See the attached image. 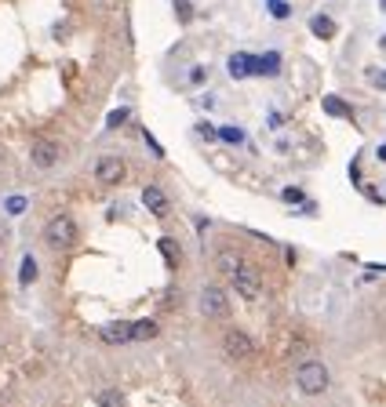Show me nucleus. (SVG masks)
I'll use <instances>...</instances> for the list:
<instances>
[{"label":"nucleus","mask_w":386,"mask_h":407,"mask_svg":"<svg viewBox=\"0 0 386 407\" xmlns=\"http://www.w3.org/2000/svg\"><path fill=\"white\" fill-rule=\"evenodd\" d=\"M295 385H299L302 397H321L332 385V374H328V367L321 360H302L295 367Z\"/></svg>","instance_id":"obj_1"},{"label":"nucleus","mask_w":386,"mask_h":407,"mask_svg":"<svg viewBox=\"0 0 386 407\" xmlns=\"http://www.w3.org/2000/svg\"><path fill=\"white\" fill-rule=\"evenodd\" d=\"M77 237H80V230H77L73 215H55V218H47V225H44V240H47V248H55V251L73 248Z\"/></svg>","instance_id":"obj_2"},{"label":"nucleus","mask_w":386,"mask_h":407,"mask_svg":"<svg viewBox=\"0 0 386 407\" xmlns=\"http://www.w3.org/2000/svg\"><path fill=\"white\" fill-rule=\"evenodd\" d=\"M197 309L208 317V320H230V298L222 287H201V298H197Z\"/></svg>","instance_id":"obj_3"},{"label":"nucleus","mask_w":386,"mask_h":407,"mask_svg":"<svg viewBox=\"0 0 386 407\" xmlns=\"http://www.w3.org/2000/svg\"><path fill=\"white\" fill-rule=\"evenodd\" d=\"M230 284H233V291H237L240 298H259V291H263V273L255 269L252 262H240L237 273L230 276Z\"/></svg>","instance_id":"obj_4"},{"label":"nucleus","mask_w":386,"mask_h":407,"mask_svg":"<svg viewBox=\"0 0 386 407\" xmlns=\"http://www.w3.org/2000/svg\"><path fill=\"white\" fill-rule=\"evenodd\" d=\"M95 178H99L102 186H121L124 178H128V164H124L121 157L106 153V157H99V160H95Z\"/></svg>","instance_id":"obj_5"},{"label":"nucleus","mask_w":386,"mask_h":407,"mask_svg":"<svg viewBox=\"0 0 386 407\" xmlns=\"http://www.w3.org/2000/svg\"><path fill=\"white\" fill-rule=\"evenodd\" d=\"M59 153H62V145L55 138H33V145H29V160H33V168H40V171L55 168Z\"/></svg>","instance_id":"obj_6"},{"label":"nucleus","mask_w":386,"mask_h":407,"mask_svg":"<svg viewBox=\"0 0 386 407\" xmlns=\"http://www.w3.org/2000/svg\"><path fill=\"white\" fill-rule=\"evenodd\" d=\"M222 349H226L230 360H252V356H255V342L245 331H226V338H222Z\"/></svg>","instance_id":"obj_7"},{"label":"nucleus","mask_w":386,"mask_h":407,"mask_svg":"<svg viewBox=\"0 0 386 407\" xmlns=\"http://www.w3.org/2000/svg\"><path fill=\"white\" fill-rule=\"evenodd\" d=\"M142 204H146V211L153 218H168L171 215V204H168V197H164V189H160V186H146V189H142Z\"/></svg>","instance_id":"obj_8"},{"label":"nucleus","mask_w":386,"mask_h":407,"mask_svg":"<svg viewBox=\"0 0 386 407\" xmlns=\"http://www.w3.org/2000/svg\"><path fill=\"white\" fill-rule=\"evenodd\" d=\"M226 70H230V77H233V80L255 77V55H248V51H237V55H230Z\"/></svg>","instance_id":"obj_9"},{"label":"nucleus","mask_w":386,"mask_h":407,"mask_svg":"<svg viewBox=\"0 0 386 407\" xmlns=\"http://www.w3.org/2000/svg\"><path fill=\"white\" fill-rule=\"evenodd\" d=\"M99 338L106 346H128L132 342V324H106V328H99Z\"/></svg>","instance_id":"obj_10"},{"label":"nucleus","mask_w":386,"mask_h":407,"mask_svg":"<svg viewBox=\"0 0 386 407\" xmlns=\"http://www.w3.org/2000/svg\"><path fill=\"white\" fill-rule=\"evenodd\" d=\"M281 73V51L255 55V77H277Z\"/></svg>","instance_id":"obj_11"},{"label":"nucleus","mask_w":386,"mask_h":407,"mask_svg":"<svg viewBox=\"0 0 386 407\" xmlns=\"http://www.w3.org/2000/svg\"><path fill=\"white\" fill-rule=\"evenodd\" d=\"M321 106H325V113L328 117H339V120H353V106H346L339 95H325L321 99Z\"/></svg>","instance_id":"obj_12"},{"label":"nucleus","mask_w":386,"mask_h":407,"mask_svg":"<svg viewBox=\"0 0 386 407\" xmlns=\"http://www.w3.org/2000/svg\"><path fill=\"white\" fill-rule=\"evenodd\" d=\"M240 262H245V258H240V255H237V251H233V248H222V251H219V255H215V266H219V269H222V273H226V276H233V273H237V266H240Z\"/></svg>","instance_id":"obj_13"},{"label":"nucleus","mask_w":386,"mask_h":407,"mask_svg":"<svg viewBox=\"0 0 386 407\" xmlns=\"http://www.w3.org/2000/svg\"><path fill=\"white\" fill-rule=\"evenodd\" d=\"M310 33L321 37V40H332L335 37V22L328 19V15H314V19H310Z\"/></svg>","instance_id":"obj_14"},{"label":"nucleus","mask_w":386,"mask_h":407,"mask_svg":"<svg viewBox=\"0 0 386 407\" xmlns=\"http://www.w3.org/2000/svg\"><path fill=\"white\" fill-rule=\"evenodd\" d=\"M157 331V320H132V342H150Z\"/></svg>","instance_id":"obj_15"},{"label":"nucleus","mask_w":386,"mask_h":407,"mask_svg":"<svg viewBox=\"0 0 386 407\" xmlns=\"http://www.w3.org/2000/svg\"><path fill=\"white\" fill-rule=\"evenodd\" d=\"M37 273H40L37 258H33V255H26V258H22V269H19V284H22V287H29V284L37 280Z\"/></svg>","instance_id":"obj_16"},{"label":"nucleus","mask_w":386,"mask_h":407,"mask_svg":"<svg viewBox=\"0 0 386 407\" xmlns=\"http://www.w3.org/2000/svg\"><path fill=\"white\" fill-rule=\"evenodd\" d=\"M160 255L168 258V266H179V258H183V251L175 248V240H171V237H164V240H160Z\"/></svg>","instance_id":"obj_17"},{"label":"nucleus","mask_w":386,"mask_h":407,"mask_svg":"<svg viewBox=\"0 0 386 407\" xmlns=\"http://www.w3.org/2000/svg\"><path fill=\"white\" fill-rule=\"evenodd\" d=\"M266 11L273 15V19H288V15H292V8H288V0H266Z\"/></svg>","instance_id":"obj_18"},{"label":"nucleus","mask_w":386,"mask_h":407,"mask_svg":"<svg viewBox=\"0 0 386 407\" xmlns=\"http://www.w3.org/2000/svg\"><path fill=\"white\" fill-rule=\"evenodd\" d=\"M219 138L222 142H230V145H240V142H245V131H240V127H222V131H219Z\"/></svg>","instance_id":"obj_19"},{"label":"nucleus","mask_w":386,"mask_h":407,"mask_svg":"<svg viewBox=\"0 0 386 407\" xmlns=\"http://www.w3.org/2000/svg\"><path fill=\"white\" fill-rule=\"evenodd\" d=\"M368 84L376 91H386V70H368Z\"/></svg>","instance_id":"obj_20"},{"label":"nucleus","mask_w":386,"mask_h":407,"mask_svg":"<svg viewBox=\"0 0 386 407\" xmlns=\"http://www.w3.org/2000/svg\"><path fill=\"white\" fill-rule=\"evenodd\" d=\"M281 197H284V204H302V200H307V193L295 189V186H288V189L281 193Z\"/></svg>","instance_id":"obj_21"},{"label":"nucleus","mask_w":386,"mask_h":407,"mask_svg":"<svg viewBox=\"0 0 386 407\" xmlns=\"http://www.w3.org/2000/svg\"><path fill=\"white\" fill-rule=\"evenodd\" d=\"M175 15H179V22H190V19H193V8H190V0H175Z\"/></svg>","instance_id":"obj_22"},{"label":"nucleus","mask_w":386,"mask_h":407,"mask_svg":"<svg viewBox=\"0 0 386 407\" xmlns=\"http://www.w3.org/2000/svg\"><path fill=\"white\" fill-rule=\"evenodd\" d=\"M124 120H128V109H114V113L106 117V127H121Z\"/></svg>","instance_id":"obj_23"},{"label":"nucleus","mask_w":386,"mask_h":407,"mask_svg":"<svg viewBox=\"0 0 386 407\" xmlns=\"http://www.w3.org/2000/svg\"><path fill=\"white\" fill-rule=\"evenodd\" d=\"M142 138H146V145H150V153H153L157 160H164V145H160V142H157V138H153L150 131H146V135H142Z\"/></svg>","instance_id":"obj_24"},{"label":"nucleus","mask_w":386,"mask_h":407,"mask_svg":"<svg viewBox=\"0 0 386 407\" xmlns=\"http://www.w3.org/2000/svg\"><path fill=\"white\" fill-rule=\"evenodd\" d=\"M99 404H102V407H124V400H121L117 393H102V397H99Z\"/></svg>","instance_id":"obj_25"},{"label":"nucleus","mask_w":386,"mask_h":407,"mask_svg":"<svg viewBox=\"0 0 386 407\" xmlns=\"http://www.w3.org/2000/svg\"><path fill=\"white\" fill-rule=\"evenodd\" d=\"M197 135H201V138H208V142H215V138H219V131H215V127H208V124H197Z\"/></svg>","instance_id":"obj_26"},{"label":"nucleus","mask_w":386,"mask_h":407,"mask_svg":"<svg viewBox=\"0 0 386 407\" xmlns=\"http://www.w3.org/2000/svg\"><path fill=\"white\" fill-rule=\"evenodd\" d=\"M22 207H26L22 197H11V200H8V211H11V215H22Z\"/></svg>","instance_id":"obj_27"},{"label":"nucleus","mask_w":386,"mask_h":407,"mask_svg":"<svg viewBox=\"0 0 386 407\" xmlns=\"http://www.w3.org/2000/svg\"><path fill=\"white\" fill-rule=\"evenodd\" d=\"M376 157H379V160H383V164H386V142H383V145H379V150H376Z\"/></svg>","instance_id":"obj_28"}]
</instances>
